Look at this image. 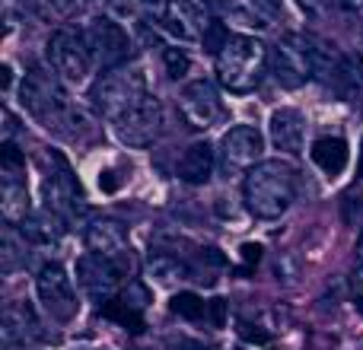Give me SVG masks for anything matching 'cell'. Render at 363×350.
I'll use <instances>...</instances> for the list:
<instances>
[{"instance_id":"1","label":"cell","mask_w":363,"mask_h":350,"mask_svg":"<svg viewBox=\"0 0 363 350\" xmlns=\"http://www.w3.org/2000/svg\"><path fill=\"white\" fill-rule=\"evenodd\" d=\"M242 194L255 217L277 220L294 204V194H296L294 169H290L284 159H262L255 169L245 172Z\"/></svg>"},{"instance_id":"2","label":"cell","mask_w":363,"mask_h":350,"mask_svg":"<svg viewBox=\"0 0 363 350\" xmlns=\"http://www.w3.org/2000/svg\"><path fill=\"white\" fill-rule=\"evenodd\" d=\"M213 64H217L220 86L242 96L258 86L264 67H268V51L252 35H230L223 42V48L217 51Z\"/></svg>"},{"instance_id":"3","label":"cell","mask_w":363,"mask_h":350,"mask_svg":"<svg viewBox=\"0 0 363 350\" xmlns=\"http://www.w3.org/2000/svg\"><path fill=\"white\" fill-rule=\"evenodd\" d=\"M147 96L144 74L134 67H115L106 70L99 83L93 86V106L99 108V115H106L108 121H118L128 108H134Z\"/></svg>"},{"instance_id":"4","label":"cell","mask_w":363,"mask_h":350,"mask_svg":"<svg viewBox=\"0 0 363 350\" xmlns=\"http://www.w3.org/2000/svg\"><path fill=\"white\" fill-rule=\"evenodd\" d=\"M271 77L281 83L284 89H300L306 80H313V48H309V35H284L268 55Z\"/></svg>"},{"instance_id":"5","label":"cell","mask_w":363,"mask_h":350,"mask_svg":"<svg viewBox=\"0 0 363 350\" xmlns=\"http://www.w3.org/2000/svg\"><path fill=\"white\" fill-rule=\"evenodd\" d=\"M83 42H86V51L93 57L96 67L102 70H115L128 61V51H131V42H128V32L121 29V23H115V16H99L83 29Z\"/></svg>"},{"instance_id":"6","label":"cell","mask_w":363,"mask_h":350,"mask_svg":"<svg viewBox=\"0 0 363 350\" xmlns=\"http://www.w3.org/2000/svg\"><path fill=\"white\" fill-rule=\"evenodd\" d=\"M48 64L61 80L67 83H83L93 67V57L86 51V42H83L80 32H70V29H57L51 32L48 38Z\"/></svg>"},{"instance_id":"7","label":"cell","mask_w":363,"mask_h":350,"mask_svg":"<svg viewBox=\"0 0 363 350\" xmlns=\"http://www.w3.org/2000/svg\"><path fill=\"white\" fill-rule=\"evenodd\" d=\"M115 125V137L121 140L125 147H134V150H144L150 147L153 140L160 137L163 131V106H160L153 96H144L134 108H128Z\"/></svg>"},{"instance_id":"8","label":"cell","mask_w":363,"mask_h":350,"mask_svg":"<svg viewBox=\"0 0 363 350\" xmlns=\"http://www.w3.org/2000/svg\"><path fill=\"white\" fill-rule=\"evenodd\" d=\"M262 150H264L262 131L252 125H236L220 140V163H223L226 175L249 172L262 163Z\"/></svg>"},{"instance_id":"9","label":"cell","mask_w":363,"mask_h":350,"mask_svg":"<svg viewBox=\"0 0 363 350\" xmlns=\"http://www.w3.org/2000/svg\"><path fill=\"white\" fill-rule=\"evenodd\" d=\"M35 290L42 306L51 312V319L57 322H70L77 315V293H74V281L61 264H45L35 277Z\"/></svg>"},{"instance_id":"10","label":"cell","mask_w":363,"mask_h":350,"mask_svg":"<svg viewBox=\"0 0 363 350\" xmlns=\"http://www.w3.org/2000/svg\"><path fill=\"white\" fill-rule=\"evenodd\" d=\"M179 108H182V118H185L188 128H194V131H207V128L220 125L223 115H226L217 86L207 83V80L188 83L179 96Z\"/></svg>"},{"instance_id":"11","label":"cell","mask_w":363,"mask_h":350,"mask_svg":"<svg viewBox=\"0 0 363 350\" xmlns=\"http://www.w3.org/2000/svg\"><path fill=\"white\" fill-rule=\"evenodd\" d=\"M19 96H23V106L42 121H51L64 108L61 83H57V77L51 70H38V67L29 70L23 86H19Z\"/></svg>"},{"instance_id":"12","label":"cell","mask_w":363,"mask_h":350,"mask_svg":"<svg viewBox=\"0 0 363 350\" xmlns=\"http://www.w3.org/2000/svg\"><path fill=\"white\" fill-rule=\"evenodd\" d=\"M77 281H80V287L86 290L93 300L108 303L121 283L118 258H102V255H93V252H89V255H83L80 261H77Z\"/></svg>"},{"instance_id":"13","label":"cell","mask_w":363,"mask_h":350,"mask_svg":"<svg viewBox=\"0 0 363 350\" xmlns=\"http://www.w3.org/2000/svg\"><path fill=\"white\" fill-rule=\"evenodd\" d=\"M163 23L179 42H194L207 32V26H213L204 0H169L163 10Z\"/></svg>"},{"instance_id":"14","label":"cell","mask_w":363,"mask_h":350,"mask_svg":"<svg viewBox=\"0 0 363 350\" xmlns=\"http://www.w3.org/2000/svg\"><path fill=\"white\" fill-rule=\"evenodd\" d=\"M86 249L102 258H121L128 252V230L121 220L102 217L93 220L86 230Z\"/></svg>"},{"instance_id":"15","label":"cell","mask_w":363,"mask_h":350,"mask_svg":"<svg viewBox=\"0 0 363 350\" xmlns=\"http://www.w3.org/2000/svg\"><path fill=\"white\" fill-rule=\"evenodd\" d=\"M268 134H271V144H274L277 150L296 157V153H303L306 121H303V115L296 112V108H277L268 121Z\"/></svg>"},{"instance_id":"16","label":"cell","mask_w":363,"mask_h":350,"mask_svg":"<svg viewBox=\"0 0 363 350\" xmlns=\"http://www.w3.org/2000/svg\"><path fill=\"white\" fill-rule=\"evenodd\" d=\"M213 166H217V150H213L207 140H198L191 144L179 159V179L188 181V185H207L213 175Z\"/></svg>"},{"instance_id":"17","label":"cell","mask_w":363,"mask_h":350,"mask_svg":"<svg viewBox=\"0 0 363 350\" xmlns=\"http://www.w3.org/2000/svg\"><path fill=\"white\" fill-rule=\"evenodd\" d=\"M220 10L242 26H271L281 13L277 0H217Z\"/></svg>"},{"instance_id":"18","label":"cell","mask_w":363,"mask_h":350,"mask_svg":"<svg viewBox=\"0 0 363 350\" xmlns=\"http://www.w3.org/2000/svg\"><path fill=\"white\" fill-rule=\"evenodd\" d=\"M77 194H80V185L74 181L67 163L57 157V172L45 175V198H48V210L51 213H67V207L74 204Z\"/></svg>"},{"instance_id":"19","label":"cell","mask_w":363,"mask_h":350,"mask_svg":"<svg viewBox=\"0 0 363 350\" xmlns=\"http://www.w3.org/2000/svg\"><path fill=\"white\" fill-rule=\"evenodd\" d=\"M38 322L32 315V309L26 303H10L4 309V344L13 347V344H23L29 338H38Z\"/></svg>"},{"instance_id":"20","label":"cell","mask_w":363,"mask_h":350,"mask_svg":"<svg viewBox=\"0 0 363 350\" xmlns=\"http://www.w3.org/2000/svg\"><path fill=\"white\" fill-rule=\"evenodd\" d=\"M0 210H4V220L10 226H23L26 220H29V191H26V185L19 179H13V175H6L4 179V188H0Z\"/></svg>"},{"instance_id":"21","label":"cell","mask_w":363,"mask_h":350,"mask_svg":"<svg viewBox=\"0 0 363 350\" xmlns=\"http://www.w3.org/2000/svg\"><path fill=\"white\" fill-rule=\"evenodd\" d=\"M309 157H313V163L325 175H338V172H345L351 153H347V144L341 137H319L313 144V150H309Z\"/></svg>"},{"instance_id":"22","label":"cell","mask_w":363,"mask_h":350,"mask_svg":"<svg viewBox=\"0 0 363 350\" xmlns=\"http://www.w3.org/2000/svg\"><path fill=\"white\" fill-rule=\"evenodd\" d=\"M147 277H150L157 287H172V283L191 277V268L185 261H179L176 255H153L147 261Z\"/></svg>"},{"instance_id":"23","label":"cell","mask_w":363,"mask_h":350,"mask_svg":"<svg viewBox=\"0 0 363 350\" xmlns=\"http://www.w3.org/2000/svg\"><path fill=\"white\" fill-rule=\"evenodd\" d=\"M172 312L185 322H201L211 312V303H204L198 293H179L176 300H172Z\"/></svg>"},{"instance_id":"24","label":"cell","mask_w":363,"mask_h":350,"mask_svg":"<svg viewBox=\"0 0 363 350\" xmlns=\"http://www.w3.org/2000/svg\"><path fill=\"white\" fill-rule=\"evenodd\" d=\"M163 61H166V74L169 77H185L188 67H191V61H188V55L182 48H163Z\"/></svg>"},{"instance_id":"25","label":"cell","mask_w":363,"mask_h":350,"mask_svg":"<svg viewBox=\"0 0 363 350\" xmlns=\"http://www.w3.org/2000/svg\"><path fill=\"white\" fill-rule=\"evenodd\" d=\"M341 207H345V220H347V223H351L354 230H357V226L363 230V194H347Z\"/></svg>"},{"instance_id":"26","label":"cell","mask_w":363,"mask_h":350,"mask_svg":"<svg viewBox=\"0 0 363 350\" xmlns=\"http://www.w3.org/2000/svg\"><path fill=\"white\" fill-rule=\"evenodd\" d=\"M140 4H144V0H106L108 13H112L115 19H134L140 13Z\"/></svg>"},{"instance_id":"27","label":"cell","mask_w":363,"mask_h":350,"mask_svg":"<svg viewBox=\"0 0 363 350\" xmlns=\"http://www.w3.org/2000/svg\"><path fill=\"white\" fill-rule=\"evenodd\" d=\"M23 157H19V150L13 144H4V172L6 175H13V179H16L19 172H23Z\"/></svg>"},{"instance_id":"28","label":"cell","mask_w":363,"mask_h":350,"mask_svg":"<svg viewBox=\"0 0 363 350\" xmlns=\"http://www.w3.org/2000/svg\"><path fill=\"white\" fill-rule=\"evenodd\" d=\"M354 287L363 293V236L357 242V261H354Z\"/></svg>"},{"instance_id":"29","label":"cell","mask_w":363,"mask_h":350,"mask_svg":"<svg viewBox=\"0 0 363 350\" xmlns=\"http://www.w3.org/2000/svg\"><path fill=\"white\" fill-rule=\"evenodd\" d=\"M296 4H300L306 13H325L328 6L335 4V0H296Z\"/></svg>"},{"instance_id":"30","label":"cell","mask_w":363,"mask_h":350,"mask_svg":"<svg viewBox=\"0 0 363 350\" xmlns=\"http://www.w3.org/2000/svg\"><path fill=\"white\" fill-rule=\"evenodd\" d=\"M239 334H242L245 341H258V344H264V341H268V334H264V332H252V325H239Z\"/></svg>"},{"instance_id":"31","label":"cell","mask_w":363,"mask_h":350,"mask_svg":"<svg viewBox=\"0 0 363 350\" xmlns=\"http://www.w3.org/2000/svg\"><path fill=\"white\" fill-rule=\"evenodd\" d=\"M242 258H245V261H255L258 264V258H262V245H242Z\"/></svg>"},{"instance_id":"32","label":"cell","mask_w":363,"mask_h":350,"mask_svg":"<svg viewBox=\"0 0 363 350\" xmlns=\"http://www.w3.org/2000/svg\"><path fill=\"white\" fill-rule=\"evenodd\" d=\"M172 350H213V347H204L201 341H179V344H172Z\"/></svg>"},{"instance_id":"33","label":"cell","mask_w":363,"mask_h":350,"mask_svg":"<svg viewBox=\"0 0 363 350\" xmlns=\"http://www.w3.org/2000/svg\"><path fill=\"white\" fill-rule=\"evenodd\" d=\"M345 10H351V13H363V0H338Z\"/></svg>"},{"instance_id":"34","label":"cell","mask_w":363,"mask_h":350,"mask_svg":"<svg viewBox=\"0 0 363 350\" xmlns=\"http://www.w3.org/2000/svg\"><path fill=\"white\" fill-rule=\"evenodd\" d=\"M144 4H150L153 10H166V4H169V0H144Z\"/></svg>"},{"instance_id":"35","label":"cell","mask_w":363,"mask_h":350,"mask_svg":"<svg viewBox=\"0 0 363 350\" xmlns=\"http://www.w3.org/2000/svg\"><path fill=\"white\" fill-rule=\"evenodd\" d=\"M360 306H363V303H360Z\"/></svg>"}]
</instances>
